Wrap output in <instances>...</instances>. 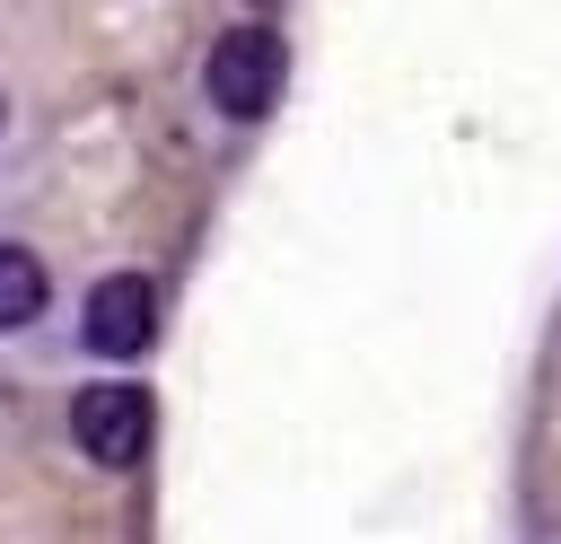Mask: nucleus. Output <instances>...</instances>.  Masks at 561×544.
<instances>
[{"instance_id": "obj_5", "label": "nucleus", "mask_w": 561, "mask_h": 544, "mask_svg": "<svg viewBox=\"0 0 561 544\" xmlns=\"http://www.w3.org/2000/svg\"><path fill=\"white\" fill-rule=\"evenodd\" d=\"M0 114H9V105H0Z\"/></svg>"}, {"instance_id": "obj_4", "label": "nucleus", "mask_w": 561, "mask_h": 544, "mask_svg": "<svg viewBox=\"0 0 561 544\" xmlns=\"http://www.w3.org/2000/svg\"><path fill=\"white\" fill-rule=\"evenodd\" d=\"M35 316H44V263L26 246H0V333L35 325Z\"/></svg>"}, {"instance_id": "obj_1", "label": "nucleus", "mask_w": 561, "mask_h": 544, "mask_svg": "<svg viewBox=\"0 0 561 544\" xmlns=\"http://www.w3.org/2000/svg\"><path fill=\"white\" fill-rule=\"evenodd\" d=\"M202 88H210L219 114L254 123V114L280 97V35H272V26H228V35L210 44V61H202Z\"/></svg>"}, {"instance_id": "obj_3", "label": "nucleus", "mask_w": 561, "mask_h": 544, "mask_svg": "<svg viewBox=\"0 0 561 544\" xmlns=\"http://www.w3.org/2000/svg\"><path fill=\"white\" fill-rule=\"evenodd\" d=\"M79 333H88V351H96V360H140V351H149V333H158V290H149L140 272L96 281V290H88Z\"/></svg>"}, {"instance_id": "obj_2", "label": "nucleus", "mask_w": 561, "mask_h": 544, "mask_svg": "<svg viewBox=\"0 0 561 544\" xmlns=\"http://www.w3.org/2000/svg\"><path fill=\"white\" fill-rule=\"evenodd\" d=\"M70 439L96 456V465H140V447H149V395L140 386H79L70 395Z\"/></svg>"}]
</instances>
